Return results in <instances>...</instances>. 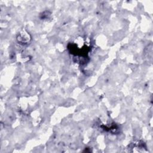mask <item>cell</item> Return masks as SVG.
Masks as SVG:
<instances>
[{
    "label": "cell",
    "instance_id": "6da1fadb",
    "mask_svg": "<svg viewBox=\"0 0 153 153\" xmlns=\"http://www.w3.org/2000/svg\"><path fill=\"white\" fill-rule=\"evenodd\" d=\"M17 40L19 42H20L21 44H27V42H29L30 39V35L28 33L23 31L22 33H19V35L17 36Z\"/></svg>",
    "mask_w": 153,
    "mask_h": 153
}]
</instances>
